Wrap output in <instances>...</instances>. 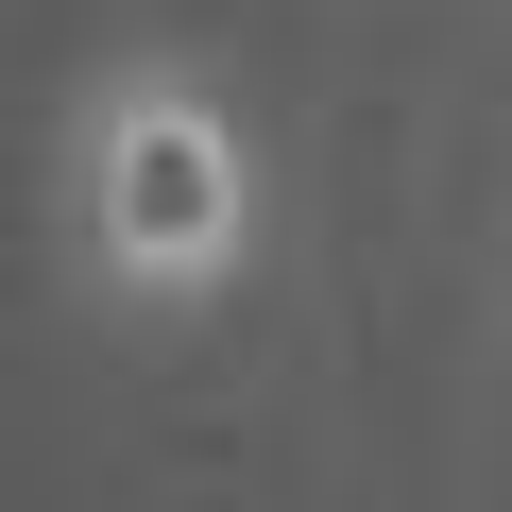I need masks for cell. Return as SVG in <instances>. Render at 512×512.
<instances>
[{
  "instance_id": "6da1fadb",
  "label": "cell",
  "mask_w": 512,
  "mask_h": 512,
  "mask_svg": "<svg viewBox=\"0 0 512 512\" xmlns=\"http://www.w3.org/2000/svg\"><path fill=\"white\" fill-rule=\"evenodd\" d=\"M69 222H86V274L137 291V308H188L256 256V137L222 120L205 69H120L86 103V154H69Z\"/></svg>"
}]
</instances>
